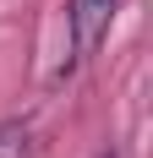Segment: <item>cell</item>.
Masks as SVG:
<instances>
[{"mask_svg": "<svg viewBox=\"0 0 153 158\" xmlns=\"http://www.w3.org/2000/svg\"><path fill=\"white\" fill-rule=\"evenodd\" d=\"M109 22H115V0H71L66 6V27H71V60H66V71L82 65L93 49L104 44Z\"/></svg>", "mask_w": 153, "mask_h": 158, "instance_id": "cell-1", "label": "cell"}, {"mask_svg": "<svg viewBox=\"0 0 153 158\" xmlns=\"http://www.w3.org/2000/svg\"><path fill=\"white\" fill-rule=\"evenodd\" d=\"M0 158H28V126L22 120L0 126Z\"/></svg>", "mask_w": 153, "mask_h": 158, "instance_id": "cell-2", "label": "cell"}]
</instances>
